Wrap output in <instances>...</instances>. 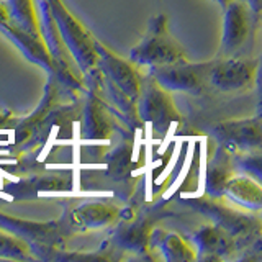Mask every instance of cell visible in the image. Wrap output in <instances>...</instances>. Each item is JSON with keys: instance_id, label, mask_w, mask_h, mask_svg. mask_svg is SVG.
<instances>
[{"instance_id": "obj_1", "label": "cell", "mask_w": 262, "mask_h": 262, "mask_svg": "<svg viewBox=\"0 0 262 262\" xmlns=\"http://www.w3.org/2000/svg\"><path fill=\"white\" fill-rule=\"evenodd\" d=\"M53 23L56 25L61 43L68 46L82 72H89L97 66V39L82 27V23L64 7L62 0H43Z\"/></svg>"}, {"instance_id": "obj_2", "label": "cell", "mask_w": 262, "mask_h": 262, "mask_svg": "<svg viewBox=\"0 0 262 262\" xmlns=\"http://www.w3.org/2000/svg\"><path fill=\"white\" fill-rule=\"evenodd\" d=\"M129 59L136 66L152 69L185 59V51L169 33L166 16L158 15L149 21L143 39L129 51Z\"/></svg>"}, {"instance_id": "obj_3", "label": "cell", "mask_w": 262, "mask_h": 262, "mask_svg": "<svg viewBox=\"0 0 262 262\" xmlns=\"http://www.w3.org/2000/svg\"><path fill=\"white\" fill-rule=\"evenodd\" d=\"M138 112L144 123H147L156 133H167L170 126L180 123V113L176 108L170 92L162 89L158 82L149 79V82L141 87L139 92Z\"/></svg>"}, {"instance_id": "obj_4", "label": "cell", "mask_w": 262, "mask_h": 262, "mask_svg": "<svg viewBox=\"0 0 262 262\" xmlns=\"http://www.w3.org/2000/svg\"><path fill=\"white\" fill-rule=\"evenodd\" d=\"M192 205H195L199 211L205 213L210 220L215 221V225L226 229L237 244L248 241L251 243L252 237L259 236V218L249 215V213H243V208H231L218 202L215 196L192 202Z\"/></svg>"}, {"instance_id": "obj_5", "label": "cell", "mask_w": 262, "mask_h": 262, "mask_svg": "<svg viewBox=\"0 0 262 262\" xmlns=\"http://www.w3.org/2000/svg\"><path fill=\"white\" fill-rule=\"evenodd\" d=\"M213 62L193 64L187 59L152 68V80L166 89L167 92H188L199 94L205 82L210 79Z\"/></svg>"}, {"instance_id": "obj_6", "label": "cell", "mask_w": 262, "mask_h": 262, "mask_svg": "<svg viewBox=\"0 0 262 262\" xmlns=\"http://www.w3.org/2000/svg\"><path fill=\"white\" fill-rule=\"evenodd\" d=\"M97 66H100L105 77L117 87L120 92L129 100H138L139 92H141V77L135 69L133 62L121 59L108 48H105L97 41Z\"/></svg>"}, {"instance_id": "obj_7", "label": "cell", "mask_w": 262, "mask_h": 262, "mask_svg": "<svg viewBox=\"0 0 262 262\" xmlns=\"http://www.w3.org/2000/svg\"><path fill=\"white\" fill-rule=\"evenodd\" d=\"M213 135L228 151L252 152L259 151L260 136V118H246L237 121H225L213 128Z\"/></svg>"}, {"instance_id": "obj_8", "label": "cell", "mask_w": 262, "mask_h": 262, "mask_svg": "<svg viewBox=\"0 0 262 262\" xmlns=\"http://www.w3.org/2000/svg\"><path fill=\"white\" fill-rule=\"evenodd\" d=\"M256 74V61L231 57V59L213 64L208 80L223 92H239V90H246L254 84Z\"/></svg>"}, {"instance_id": "obj_9", "label": "cell", "mask_w": 262, "mask_h": 262, "mask_svg": "<svg viewBox=\"0 0 262 262\" xmlns=\"http://www.w3.org/2000/svg\"><path fill=\"white\" fill-rule=\"evenodd\" d=\"M251 13L246 4L233 0L225 7V23L221 35V51L233 53L239 49L249 35Z\"/></svg>"}, {"instance_id": "obj_10", "label": "cell", "mask_w": 262, "mask_h": 262, "mask_svg": "<svg viewBox=\"0 0 262 262\" xmlns=\"http://www.w3.org/2000/svg\"><path fill=\"white\" fill-rule=\"evenodd\" d=\"M192 241L202 259H223L233 254L237 248L234 237L218 225H208L196 229Z\"/></svg>"}, {"instance_id": "obj_11", "label": "cell", "mask_w": 262, "mask_h": 262, "mask_svg": "<svg viewBox=\"0 0 262 262\" xmlns=\"http://www.w3.org/2000/svg\"><path fill=\"white\" fill-rule=\"evenodd\" d=\"M120 216V210L106 202H85L71 213V221L79 229H100L113 225Z\"/></svg>"}, {"instance_id": "obj_12", "label": "cell", "mask_w": 262, "mask_h": 262, "mask_svg": "<svg viewBox=\"0 0 262 262\" xmlns=\"http://www.w3.org/2000/svg\"><path fill=\"white\" fill-rule=\"evenodd\" d=\"M223 195L243 210L259 211L262 207V188L259 180L251 176H231L225 185Z\"/></svg>"}, {"instance_id": "obj_13", "label": "cell", "mask_w": 262, "mask_h": 262, "mask_svg": "<svg viewBox=\"0 0 262 262\" xmlns=\"http://www.w3.org/2000/svg\"><path fill=\"white\" fill-rule=\"evenodd\" d=\"M234 162L229 156L228 149L221 147V149L215 154V158L211 159L207 169V176H205V188L210 196L220 199L223 196L225 185L228 180L234 174Z\"/></svg>"}, {"instance_id": "obj_14", "label": "cell", "mask_w": 262, "mask_h": 262, "mask_svg": "<svg viewBox=\"0 0 262 262\" xmlns=\"http://www.w3.org/2000/svg\"><path fill=\"white\" fill-rule=\"evenodd\" d=\"M149 246H156L166 260H193L196 259L195 246L187 243L182 236L176 233H162L156 231L151 233Z\"/></svg>"}, {"instance_id": "obj_15", "label": "cell", "mask_w": 262, "mask_h": 262, "mask_svg": "<svg viewBox=\"0 0 262 262\" xmlns=\"http://www.w3.org/2000/svg\"><path fill=\"white\" fill-rule=\"evenodd\" d=\"M149 237H151V226L139 221V223H129L123 226L117 233V243L123 249L133 252H144L149 249Z\"/></svg>"}, {"instance_id": "obj_16", "label": "cell", "mask_w": 262, "mask_h": 262, "mask_svg": "<svg viewBox=\"0 0 262 262\" xmlns=\"http://www.w3.org/2000/svg\"><path fill=\"white\" fill-rule=\"evenodd\" d=\"M108 121L105 118L102 105L92 100L85 112V136L89 138H105L108 136Z\"/></svg>"}, {"instance_id": "obj_17", "label": "cell", "mask_w": 262, "mask_h": 262, "mask_svg": "<svg viewBox=\"0 0 262 262\" xmlns=\"http://www.w3.org/2000/svg\"><path fill=\"white\" fill-rule=\"evenodd\" d=\"M0 257L8 259H33L28 244L13 234L0 231Z\"/></svg>"}, {"instance_id": "obj_18", "label": "cell", "mask_w": 262, "mask_h": 262, "mask_svg": "<svg viewBox=\"0 0 262 262\" xmlns=\"http://www.w3.org/2000/svg\"><path fill=\"white\" fill-rule=\"evenodd\" d=\"M234 166H237L243 172H246V174H249L252 179L260 180V156L259 154L243 156V159L239 162L234 161Z\"/></svg>"}, {"instance_id": "obj_19", "label": "cell", "mask_w": 262, "mask_h": 262, "mask_svg": "<svg viewBox=\"0 0 262 262\" xmlns=\"http://www.w3.org/2000/svg\"><path fill=\"white\" fill-rule=\"evenodd\" d=\"M248 5H249V10H252L256 15H259V12H260V0H248Z\"/></svg>"}, {"instance_id": "obj_20", "label": "cell", "mask_w": 262, "mask_h": 262, "mask_svg": "<svg viewBox=\"0 0 262 262\" xmlns=\"http://www.w3.org/2000/svg\"><path fill=\"white\" fill-rule=\"evenodd\" d=\"M8 126H10V118L7 115L0 113V128H8Z\"/></svg>"}, {"instance_id": "obj_21", "label": "cell", "mask_w": 262, "mask_h": 262, "mask_svg": "<svg viewBox=\"0 0 262 262\" xmlns=\"http://www.w3.org/2000/svg\"><path fill=\"white\" fill-rule=\"evenodd\" d=\"M215 2H216L218 5H221V7H223V8H225V7H226L228 4H231V2H233V0H215Z\"/></svg>"}]
</instances>
